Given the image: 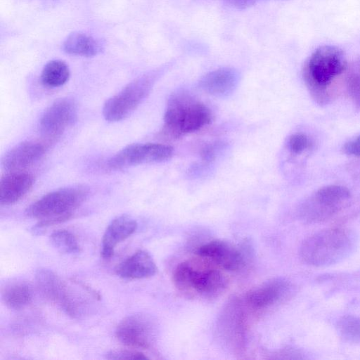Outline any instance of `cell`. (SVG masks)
Wrapping results in <instances>:
<instances>
[{"label": "cell", "instance_id": "cell-1", "mask_svg": "<svg viewBox=\"0 0 360 360\" xmlns=\"http://www.w3.org/2000/svg\"><path fill=\"white\" fill-rule=\"evenodd\" d=\"M197 256L176 266L173 273L175 286L188 294L205 297L218 296L227 288V277L212 262Z\"/></svg>", "mask_w": 360, "mask_h": 360}, {"label": "cell", "instance_id": "cell-2", "mask_svg": "<svg viewBox=\"0 0 360 360\" xmlns=\"http://www.w3.org/2000/svg\"><path fill=\"white\" fill-rule=\"evenodd\" d=\"M354 234L340 228L327 229L307 238L301 244L300 255L307 264L326 266L347 258L354 250Z\"/></svg>", "mask_w": 360, "mask_h": 360}, {"label": "cell", "instance_id": "cell-3", "mask_svg": "<svg viewBox=\"0 0 360 360\" xmlns=\"http://www.w3.org/2000/svg\"><path fill=\"white\" fill-rule=\"evenodd\" d=\"M346 67L345 54L336 46H322L312 53L304 64L303 77L316 102H328V86L334 78L345 71Z\"/></svg>", "mask_w": 360, "mask_h": 360}, {"label": "cell", "instance_id": "cell-4", "mask_svg": "<svg viewBox=\"0 0 360 360\" xmlns=\"http://www.w3.org/2000/svg\"><path fill=\"white\" fill-rule=\"evenodd\" d=\"M212 120L210 109L202 103L184 92L169 98L164 116L163 132L172 138L197 131Z\"/></svg>", "mask_w": 360, "mask_h": 360}, {"label": "cell", "instance_id": "cell-5", "mask_svg": "<svg viewBox=\"0 0 360 360\" xmlns=\"http://www.w3.org/2000/svg\"><path fill=\"white\" fill-rule=\"evenodd\" d=\"M87 196L86 188L72 186L44 195L26 210L27 216L39 219L34 229H43L70 219Z\"/></svg>", "mask_w": 360, "mask_h": 360}, {"label": "cell", "instance_id": "cell-6", "mask_svg": "<svg viewBox=\"0 0 360 360\" xmlns=\"http://www.w3.org/2000/svg\"><path fill=\"white\" fill-rule=\"evenodd\" d=\"M35 281L41 295L50 302L57 304L68 316L79 318L87 310L86 303L74 294L67 284L51 270L39 269L35 274Z\"/></svg>", "mask_w": 360, "mask_h": 360}, {"label": "cell", "instance_id": "cell-7", "mask_svg": "<svg viewBox=\"0 0 360 360\" xmlns=\"http://www.w3.org/2000/svg\"><path fill=\"white\" fill-rule=\"evenodd\" d=\"M157 76L155 72L137 78L108 99L103 108L105 120L118 122L128 117L150 93Z\"/></svg>", "mask_w": 360, "mask_h": 360}, {"label": "cell", "instance_id": "cell-8", "mask_svg": "<svg viewBox=\"0 0 360 360\" xmlns=\"http://www.w3.org/2000/svg\"><path fill=\"white\" fill-rule=\"evenodd\" d=\"M351 198L349 190L341 185L321 187L302 206L300 214L307 223L325 221L340 211Z\"/></svg>", "mask_w": 360, "mask_h": 360}, {"label": "cell", "instance_id": "cell-9", "mask_svg": "<svg viewBox=\"0 0 360 360\" xmlns=\"http://www.w3.org/2000/svg\"><path fill=\"white\" fill-rule=\"evenodd\" d=\"M174 154L172 146L154 143H132L115 155L108 162L110 169L118 170L146 163H158L169 160Z\"/></svg>", "mask_w": 360, "mask_h": 360}, {"label": "cell", "instance_id": "cell-10", "mask_svg": "<svg viewBox=\"0 0 360 360\" xmlns=\"http://www.w3.org/2000/svg\"><path fill=\"white\" fill-rule=\"evenodd\" d=\"M248 313L243 300L234 297L226 304L218 320L222 338L238 352L245 347Z\"/></svg>", "mask_w": 360, "mask_h": 360}, {"label": "cell", "instance_id": "cell-11", "mask_svg": "<svg viewBox=\"0 0 360 360\" xmlns=\"http://www.w3.org/2000/svg\"><path fill=\"white\" fill-rule=\"evenodd\" d=\"M156 328L153 319L143 314L126 316L117 325L115 335L123 345L147 349L153 344Z\"/></svg>", "mask_w": 360, "mask_h": 360}, {"label": "cell", "instance_id": "cell-12", "mask_svg": "<svg viewBox=\"0 0 360 360\" xmlns=\"http://www.w3.org/2000/svg\"><path fill=\"white\" fill-rule=\"evenodd\" d=\"M77 118V107L70 98H60L52 103L39 120V131L48 139L60 136Z\"/></svg>", "mask_w": 360, "mask_h": 360}, {"label": "cell", "instance_id": "cell-13", "mask_svg": "<svg viewBox=\"0 0 360 360\" xmlns=\"http://www.w3.org/2000/svg\"><path fill=\"white\" fill-rule=\"evenodd\" d=\"M290 290L287 281L273 278L248 291L242 300L248 312L259 313L282 301Z\"/></svg>", "mask_w": 360, "mask_h": 360}, {"label": "cell", "instance_id": "cell-14", "mask_svg": "<svg viewBox=\"0 0 360 360\" xmlns=\"http://www.w3.org/2000/svg\"><path fill=\"white\" fill-rule=\"evenodd\" d=\"M195 254L226 271L238 270L244 264V258L239 250L222 240H213L203 244L197 249Z\"/></svg>", "mask_w": 360, "mask_h": 360}, {"label": "cell", "instance_id": "cell-15", "mask_svg": "<svg viewBox=\"0 0 360 360\" xmlns=\"http://www.w3.org/2000/svg\"><path fill=\"white\" fill-rule=\"evenodd\" d=\"M45 151V146L40 142H21L5 153L1 159V166L9 172L22 171L38 162Z\"/></svg>", "mask_w": 360, "mask_h": 360}, {"label": "cell", "instance_id": "cell-16", "mask_svg": "<svg viewBox=\"0 0 360 360\" xmlns=\"http://www.w3.org/2000/svg\"><path fill=\"white\" fill-rule=\"evenodd\" d=\"M137 229L136 221L130 216L122 214L111 221L102 238L101 255L110 259L115 247L132 235Z\"/></svg>", "mask_w": 360, "mask_h": 360}, {"label": "cell", "instance_id": "cell-17", "mask_svg": "<svg viewBox=\"0 0 360 360\" xmlns=\"http://www.w3.org/2000/svg\"><path fill=\"white\" fill-rule=\"evenodd\" d=\"M34 184V176L27 172H12L1 179L0 203L10 205L22 199Z\"/></svg>", "mask_w": 360, "mask_h": 360}, {"label": "cell", "instance_id": "cell-18", "mask_svg": "<svg viewBox=\"0 0 360 360\" xmlns=\"http://www.w3.org/2000/svg\"><path fill=\"white\" fill-rule=\"evenodd\" d=\"M238 79L236 70L221 68L204 75L200 81V86L212 96L224 97L233 93L238 85Z\"/></svg>", "mask_w": 360, "mask_h": 360}, {"label": "cell", "instance_id": "cell-19", "mask_svg": "<svg viewBox=\"0 0 360 360\" xmlns=\"http://www.w3.org/2000/svg\"><path fill=\"white\" fill-rule=\"evenodd\" d=\"M158 271L157 266L145 250H138L122 262L116 268L117 276L125 279H143L154 276Z\"/></svg>", "mask_w": 360, "mask_h": 360}, {"label": "cell", "instance_id": "cell-20", "mask_svg": "<svg viewBox=\"0 0 360 360\" xmlns=\"http://www.w3.org/2000/svg\"><path fill=\"white\" fill-rule=\"evenodd\" d=\"M1 297L8 308L19 310L31 303L33 292L28 283L15 280L6 283L1 290Z\"/></svg>", "mask_w": 360, "mask_h": 360}, {"label": "cell", "instance_id": "cell-21", "mask_svg": "<svg viewBox=\"0 0 360 360\" xmlns=\"http://www.w3.org/2000/svg\"><path fill=\"white\" fill-rule=\"evenodd\" d=\"M63 50L68 54L80 56H94L101 51V44L91 36L73 32L65 40Z\"/></svg>", "mask_w": 360, "mask_h": 360}, {"label": "cell", "instance_id": "cell-22", "mask_svg": "<svg viewBox=\"0 0 360 360\" xmlns=\"http://www.w3.org/2000/svg\"><path fill=\"white\" fill-rule=\"evenodd\" d=\"M70 77L68 65L59 60H53L47 63L41 72L42 83L49 87H58L66 83Z\"/></svg>", "mask_w": 360, "mask_h": 360}, {"label": "cell", "instance_id": "cell-23", "mask_svg": "<svg viewBox=\"0 0 360 360\" xmlns=\"http://www.w3.org/2000/svg\"><path fill=\"white\" fill-rule=\"evenodd\" d=\"M52 245L60 252L75 254L80 252V246L75 235L65 229L53 231L50 236Z\"/></svg>", "mask_w": 360, "mask_h": 360}, {"label": "cell", "instance_id": "cell-24", "mask_svg": "<svg viewBox=\"0 0 360 360\" xmlns=\"http://www.w3.org/2000/svg\"><path fill=\"white\" fill-rule=\"evenodd\" d=\"M337 330L343 339L352 343H360V317L347 315L337 323Z\"/></svg>", "mask_w": 360, "mask_h": 360}, {"label": "cell", "instance_id": "cell-25", "mask_svg": "<svg viewBox=\"0 0 360 360\" xmlns=\"http://www.w3.org/2000/svg\"><path fill=\"white\" fill-rule=\"evenodd\" d=\"M309 146L308 137L301 133L291 135L288 141V147L294 154H300L304 152Z\"/></svg>", "mask_w": 360, "mask_h": 360}, {"label": "cell", "instance_id": "cell-26", "mask_svg": "<svg viewBox=\"0 0 360 360\" xmlns=\"http://www.w3.org/2000/svg\"><path fill=\"white\" fill-rule=\"evenodd\" d=\"M108 359H146L148 357L142 352L133 349H113L106 354Z\"/></svg>", "mask_w": 360, "mask_h": 360}, {"label": "cell", "instance_id": "cell-27", "mask_svg": "<svg viewBox=\"0 0 360 360\" xmlns=\"http://www.w3.org/2000/svg\"><path fill=\"white\" fill-rule=\"evenodd\" d=\"M347 87L354 103L360 107V75H351L347 81Z\"/></svg>", "mask_w": 360, "mask_h": 360}, {"label": "cell", "instance_id": "cell-28", "mask_svg": "<svg viewBox=\"0 0 360 360\" xmlns=\"http://www.w3.org/2000/svg\"><path fill=\"white\" fill-rule=\"evenodd\" d=\"M342 150L347 155L360 157V134L355 139L346 142L342 147Z\"/></svg>", "mask_w": 360, "mask_h": 360}, {"label": "cell", "instance_id": "cell-29", "mask_svg": "<svg viewBox=\"0 0 360 360\" xmlns=\"http://www.w3.org/2000/svg\"><path fill=\"white\" fill-rule=\"evenodd\" d=\"M229 5L238 8L245 9L249 8L262 0H224Z\"/></svg>", "mask_w": 360, "mask_h": 360}]
</instances>
